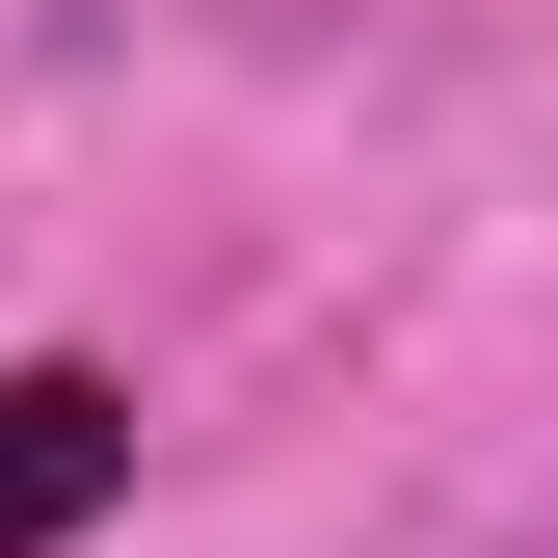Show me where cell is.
Returning <instances> with one entry per match:
<instances>
[{
  "mask_svg": "<svg viewBox=\"0 0 558 558\" xmlns=\"http://www.w3.org/2000/svg\"><path fill=\"white\" fill-rule=\"evenodd\" d=\"M133 506V373H81V345H0V558H81Z\"/></svg>",
  "mask_w": 558,
  "mask_h": 558,
  "instance_id": "obj_1",
  "label": "cell"
}]
</instances>
